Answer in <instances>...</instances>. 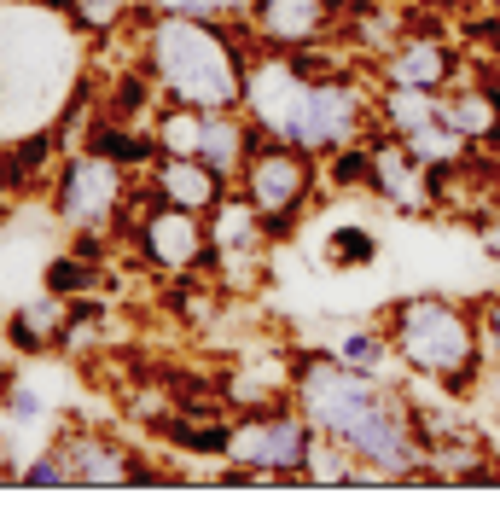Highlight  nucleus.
Here are the masks:
<instances>
[{"label":"nucleus","instance_id":"f257e3e1","mask_svg":"<svg viewBox=\"0 0 500 512\" xmlns=\"http://www.w3.org/2000/svg\"><path fill=\"white\" fill-rule=\"evenodd\" d=\"M291 402L314 419L320 437L344 443L367 483H407L419 472V419L413 390L390 384L384 373L349 367L338 350H291Z\"/></svg>","mask_w":500,"mask_h":512},{"label":"nucleus","instance_id":"f03ea898","mask_svg":"<svg viewBox=\"0 0 500 512\" xmlns=\"http://www.w3.org/2000/svg\"><path fill=\"white\" fill-rule=\"evenodd\" d=\"M128 47L146 64L157 94L175 99V105H198V111L245 105V76H250V53L256 47H250V35L239 24L140 6V18L128 30Z\"/></svg>","mask_w":500,"mask_h":512},{"label":"nucleus","instance_id":"7ed1b4c3","mask_svg":"<svg viewBox=\"0 0 500 512\" xmlns=\"http://www.w3.org/2000/svg\"><path fill=\"white\" fill-rule=\"evenodd\" d=\"M378 326L390 332L396 367L413 373L425 390H442L454 402H471L489 379V350H483V315L477 297L454 291H402Z\"/></svg>","mask_w":500,"mask_h":512},{"label":"nucleus","instance_id":"20e7f679","mask_svg":"<svg viewBox=\"0 0 500 512\" xmlns=\"http://www.w3.org/2000/svg\"><path fill=\"white\" fill-rule=\"evenodd\" d=\"M233 192L245 198L250 210L262 216L268 239L280 245L297 233V222L309 216L314 204L326 198V181H320V158H309L303 146H285V140H256V152L245 158Z\"/></svg>","mask_w":500,"mask_h":512},{"label":"nucleus","instance_id":"39448f33","mask_svg":"<svg viewBox=\"0 0 500 512\" xmlns=\"http://www.w3.org/2000/svg\"><path fill=\"white\" fill-rule=\"evenodd\" d=\"M128 192H134V169L111 163L105 152H64L53 181H47V204L59 227L70 233H117L123 227V210H128Z\"/></svg>","mask_w":500,"mask_h":512},{"label":"nucleus","instance_id":"423d86ee","mask_svg":"<svg viewBox=\"0 0 500 512\" xmlns=\"http://www.w3.org/2000/svg\"><path fill=\"white\" fill-rule=\"evenodd\" d=\"M314 443H320L314 419L297 402H285V408H262V414L227 419V454L221 460L250 466V472H262L268 483H303V466H309Z\"/></svg>","mask_w":500,"mask_h":512},{"label":"nucleus","instance_id":"0eeeda50","mask_svg":"<svg viewBox=\"0 0 500 512\" xmlns=\"http://www.w3.org/2000/svg\"><path fill=\"white\" fill-rule=\"evenodd\" d=\"M128 251L134 262L157 274V280H198V274H210V262H216V239H210V216H192V210H175V204H146L134 222H128Z\"/></svg>","mask_w":500,"mask_h":512},{"label":"nucleus","instance_id":"6e6552de","mask_svg":"<svg viewBox=\"0 0 500 512\" xmlns=\"http://www.w3.org/2000/svg\"><path fill=\"white\" fill-rule=\"evenodd\" d=\"M466 70H471L466 41H454L437 18H407V30L373 59V82H407V88L442 94V88H454Z\"/></svg>","mask_w":500,"mask_h":512},{"label":"nucleus","instance_id":"1a4fd4ad","mask_svg":"<svg viewBox=\"0 0 500 512\" xmlns=\"http://www.w3.org/2000/svg\"><path fill=\"white\" fill-rule=\"evenodd\" d=\"M239 30L256 53H314L326 41H344V18L332 0H245Z\"/></svg>","mask_w":500,"mask_h":512},{"label":"nucleus","instance_id":"9d476101","mask_svg":"<svg viewBox=\"0 0 500 512\" xmlns=\"http://www.w3.org/2000/svg\"><path fill=\"white\" fill-rule=\"evenodd\" d=\"M210 239H216V262H210V274L221 280V291H250L262 286V274H268V227L262 216L250 210L239 192H227L221 198V210L210 216Z\"/></svg>","mask_w":500,"mask_h":512},{"label":"nucleus","instance_id":"9b49d317","mask_svg":"<svg viewBox=\"0 0 500 512\" xmlns=\"http://www.w3.org/2000/svg\"><path fill=\"white\" fill-rule=\"evenodd\" d=\"M59 454L70 466V483H88V489H117V483H146L152 466L146 454L117 437V431H99V425H64L59 437Z\"/></svg>","mask_w":500,"mask_h":512},{"label":"nucleus","instance_id":"f8f14e48","mask_svg":"<svg viewBox=\"0 0 500 512\" xmlns=\"http://www.w3.org/2000/svg\"><path fill=\"white\" fill-rule=\"evenodd\" d=\"M367 140H373V181H367V192H373L378 204H384L390 216H402V222L437 216V175L413 158L396 134L373 128Z\"/></svg>","mask_w":500,"mask_h":512},{"label":"nucleus","instance_id":"ddd939ff","mask_svg":"<svg viewBox=\"0 0 500 512\" xmlns=\"http://www.w3.org/2000/svg\"><path fill=\"white\" fill-rule=\"evenodd\" d=\"M500 204V158L495 146H477L460 163L437 169V216L460 227H483Z\"/></svg>","mask_w":500,"mask_h":512},{"label":"nucleus","instance_id":"4468645a","mask_svg":"<svg viewBox=\"0 0 500 512\" xmlns=\"http://www.w3.org/2000/svg\"><path fill=\"white\" fill-rule=\"evenodd\" d=\"M140 175H146L157 204H175V210H192V216H216L221 198L233 192V181L216 175L204 158H175V152H157Z\"/></svg>","mask_w":500,"mask_h":512},{"label":"nucleus","instance_id":"2eb2a0df","mask_svg":"<svg viewBox=\"0 0 500 512\" xmlns=\"http://www.w3.org/2000/svg\"><path fill=\"white\" fill-rule=\"evenodd\" d=\"M227 414H262V408H285L291 402V355H262L250 350L227 361L216 373Z\"/></svg>","mask_w":500,"mask_h":512},{"label":"nucleus","instance_id":"dca6fc26","mask_svg":"<svg viewBox=\"0 0 500 512\" xmlns=\"http://www.w3.org/2000/svg\"><path fill=\"white\" fill-rule=\"evenodd\" d=\"M413 478L419 483H500V454L477 425H460V431H448L437 443H425Z\"/></svg>","mask_w":500,"mask_h":512},{"label":"nucleus","instance_id":"f3484780","mask_svg":"<svg viewBox=\"0 0 500 512\" xmlns=\"http://www.w3.org/2000/svg\"><path fill=\"white\" fill-rule=\"evenodd\" d=\"M59 158H64V140L53 134V128H35V134H24V140L0 146V192H6V198H12V192H30V187L47 192Z\"/></svg>","mask_w":500,"mask_h":512},{"label":"nucleus","instance_id":"a211bd4d","mask_svg":"<svg viewBox=\"0 0 500 512\" xmlns=\"http://www.w3.org/2000/svg\"><path fill=\"white\" fill-rule=\"evenodd\" d=\"M64 326H70V297L47 291V297L18 303L6 315V344L18 355H53V350H64Z\"/></svg>","mask_w":500,"mask_h":512},{"label":"nucleus","instance_id":"6ab92c4d","mask_svg":"<svg viewBox=\"0 0 500 512\" xmlns=\"http://www.w3.org/2000/svg\"><path fill=\"white\" fill-rule=\"evenodd\" d=\"M250 152H256V123L245 117V105H233V111H204V146H198V158L210 163L216 175L239 181V169H245Z\"/></svg>","mask_w":500,"mask_h":512},{"label":"nucleus","instance_id":"aec40b11","mask_svg":"<svg viewBox=\"0 0 500 512\" xmlns=\"http://www.w3.org/2000/svg\"><path fill=\"white\" fill-rule=\"evenodd\" d=\"M140 6H146V0H64L59 24L76 35V41H88V47H111L117 35L134 30Z\"/></svg>","mask_w":500,"mask_h":512},{"label":"nucleus","instance_id":"412c9836","mask_svg":"<svg viewBox=\"0 0 500 512\" xmlns=\"http://www.w3.org/2000/svg\"><path fill=\"white\" fill-rule=\"evenodd\" d=\"M437 105H442V94H431V88L378 82V94H373V128H384V134L407 140V134H419L425 123H437Z\"/></svg>","mask_w":500,"mask_h":512},{"label":"nucleus","instance_id":"4be33fe9","mask_svg":"<svg viewBox=\"0 0 500 512\" xmlns=\"http://www.w3.org/2000/svg\"><path fill=\"white\" fill-rule=\"evenodd\" d=\"M82 146L88 152H105L111 163H123V169H146L157 158V140L152 128H134V123H117V117H105V111H88V128H82Z\"/></svg>","mask_w":500,"mask_h":512},{"label":"nucleus","instance_id":"5701e85b","mask_svg":"<svg viewBox=\"0 0 500 512\" xmlns=\"http://www.w3.org/2000/svg\"><path fill=\"white\" fill-rule=\"evenodd\" d=\"M152 140H157V152L198 158V146H204V111H198V105H175V99H163L157 117H152Z\"/></svg>","mask_w":500,"mask_h":512},{"label":"nucleus","instance_id":"b1692460","mask_svg":"<svg viewBox=\"0 0 500 512\" xmlns=\"http://www.w3.org/2000/svg\"><path fill=\"white\" fill-rule=\"evenodd\" d=\"M332 350L344 355L349 367H367V373H384L396 350H390V332L378 326V320H344V332H338V344Z\"/></svg>","mask_w":500,"mask_h":512},{"label":"nucleus","instance_id":"393cba45","mask_svg":"<svg viewBox=\"0 0 500 512\" xmlns=\"http://www.w3.org/2000/svg\"><path fill=\"white\" fill-rule=\"evenodd\" d=\"M402 146H407V152H413L419 163H425L431 175H437V169H448V163H460L466 152H477V146H471L466 134H460V128H448L442 117H437V123H425L419 134H407Z\"/></svg>","mask_w":500,"mask_h":512},{"label":"nucleus","instance_id":"a878e982","mask_svg":"<svg viewBox=\"0 0 500 512\" xmlns=\"http://www.w3.org/2000/svg\"><path fill=\"white\" fill-rule=\"evenodd\" d=\"M320 181H326V192H367V181H373V140H355V146H338L332 158H320Z\"/></svg>","mask_w":500,"mask_h":512},{"label":"nucleus","instance_id":"bb28decb","mask_svg":"<svg viewBox=\"0 0 500 512\" xmlns=\"http://www.w3.org/2000/svg\"><path fill=\"white\" fill-rule=\"evenodd\" d=\"M326 268H367L378 256V233L367 222H344V227H332L326 233Z\"/></svg>","mask_w":500,"mask_h":512},{"label":"nucleus","instance_id":"cd10ccee","mask_svg":"<svg viewBox=\"0 0 500 512\" xmlns=\"http://www.w3.org/2000/svg\"><path fill=\"white\" fill-rule=\"evenodd\" d=\"M303 483H367V466H361L344 443L320 437L314 454H309V466H303Z\"/></svg>","mask_w":500,"mask_h":512},{"label":"nucleus","instance_id":"c85d7f7f","mask_svg":"<svg viewBox=\"0 0 500 512\" xmlns=\"http://www.w3.org/2000/svg\"><path fill=\"white\" fill-rule=\"evenodd\" d=\"M94 280H99V274H94V262H88L82 251L53 256V262H47V274H41V286L59 291V297H70V303H76V297H88V286H94Z\"/></svg>","mask_w":500,"mask_h":512},{"label":"nucleus","instance_id":"c756f323","mask_svg":"<svg viewBox=\"0 0 500 512\" xmlns=\"http://www.w3.org/2000/svg\"><path fill=\"white\" fill-rule=\"evenodd\" d=\"M18 478L30 483V489H64V483H70V466H64L59 443H47V448H41V454H30Z\"/></svg>","mask_w":500,"mask_h":512},{"label":"nucleus","instance_id":"7c9ffc66","mask_svg":"<svg viewBox=\"0 0 500 512\" xmlns=\"http://www.w3.org/2000/svg\"><path fill=\"white\" fill-rule=\"evenodd\" d=\"M157 12H187V18H216V24H239L245 0H146Z\"/></svg>","mask_w":500,"mask_h":512},{"label":"nucleus","instance_id":"2f4dec72","mask_svg":"<svg viewBox=\"0 0 500 512\" xmlns=\"http://www.w3.org/2000/svg\"><path fill=\"white\" fill-rule=\"evenodd\" d=\"M477 315H483V350H489V367L500 373V291H483V297H477Z\"/></svg>","mask_w":500,"mask_h":512},{"label":"nucleus","instance_id":"473e14b6","mask_svg":"<svg viewBox=\"0 0 500 512\" xmlns=\"http://www.w3.org/2000/svg\"><path fill=\"white\" fill-rule=\"evenodd\" d=\"M0 396H6V414H12V419H35V414H41L35 390H24V384H12V373H0Z\"/></svg>","mask_w":500,"mask_h":512},{"label":"nucleus","instance_id":"72a5a7b5","mask_svg":"<svg viewBox=\"0 0 500 512\" xmlns=\"http://www.w3.org/2000/svg\"><path fill=\"white\" fill-rule=\"evenodd\" d=\"M477 239H483V251H489V256L500 262V204H495V216H489V222L477 227Z\"/></svg>","mask_w":500,"mask_h":512},{"label":"nucleus","instance_id":"f704fd0d","mask_svg":"<svg viewBox=\"0 0 500 512\" xmlns=\"http://www.w3.org/2000/svg\"><path fill=\"white\" fill-rule=\"evenodd\" d=\"M6 6H41V12H53V18H59L64 0H6Z\"/></svg>","mask_w":500,"mask_h":512},{"label":"nucleus","instance_id":"c9c22d12","mask_svg":"<svg viewBox=\"0 0 500 512\" xmlns=\"http://www.w3.org/2000/svg\"><path fill=\"white\" fill-rule=\"evenodd\" d=\"M477 6H483V12H489V18L500 24V0H477Z\"/></svg>","mask_w":500,"mask_h":512},{"label":"nucleus","instance_id":"e433bc0d","mask_svg":"<svg viewBox=\"0 0 500 512\" xmlns=\"http://www.w3.org/2000/svg\"><path fill=\"white\" fill-rule=\"evenodd\" d=\"M0 105H6V76H0Z\"/></svg>","mask_w":500,"mask_h":512}]
</instances>
